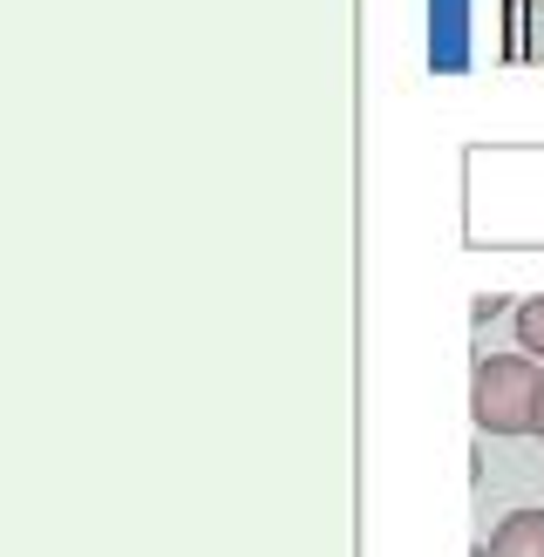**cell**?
<instances>
[{"mask_svg": "<svg viewBox=\"0 0 544 557\" xmlns=\"http://www.w3.org/2000/svg\"><path fill=\"white\" fill-rule=\"evenodd\" d=\"M544 368L531 354H483L470 374V414L483 435H537Z\"/></svg>", "mask_w": 544, "mask_h": 557, "instance_id": "1", "label": "cell"}, {"mask_svg": "<svg viewBox=\"0 0 544 557\" xmlns=\"http://www.w3.org/2000/svg\"><path fill=\"white\" fill-rule=\"evenodd\" d=\"M510 320H517V326H510V333H517V347H524L537 368H544V293H537V299H517V306H510Z\"/></svg>", "mask_w": 544, "mask_h": 557, "instance_id": "3", "label": "cell"}, {"mask_svg": "<svg viewBox=\"0 0 544 557\" xmlns=\"http://www.w3.org/2000/svg\"><path fill=\"white\" fill-rule=\"evenodd\" d=\"M477 557H544V510H510Z\"/></svg>", "mask_w": 544, "mask_h": 557, "instance_id": "2", "label": "cell"}, {"mask_svg": "<svg viewBox=\"0 0 544 557\" xmlns=\"http://www.w3.org/2000/svg\"><path fill=\"white\" fill-rule=\"evenodd\" d=\"M537 442H544V408H537Z\"/></svg>", "mask_w": 544, "mask_h": 557, "instance_id": "4", "label": "cell"}]
</instances>
